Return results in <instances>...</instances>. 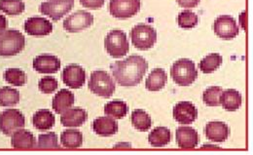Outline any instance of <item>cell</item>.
<instances>
[{"mask_svg":"<svg viewBox=\"0 0 253 155\" xmlns=\"http://www.w3.org/2000/svg\"><path fill=\"white\" fill-rule=\"evenodd\" d=\"M147 68L148 62L138 55H131L125 60L117 61L110 65L113 77L123 87H133L139 84Z\"/></svg>","mask_w":253,"mask_h":155,"instance_id":"obj_1","label":"cell"},{"mask_svg":"<svg viewBox=\"0 0 253 155\" xmlns=\"http://www.w3.org/2000/svg\"><path fill=\"white\" fill-rule=\"evenodd\" d=\"M26 45V38L21 31L5 30L0 32V56L12 57L21 53Z\"/></svg>","mask_w":253,"mask_h":155,"instance_id":"obj_2","label":"cell"},{"mask_svg":"<svg viewBox=\"0 0 253 155\" xmlns=\"http://www.w3.org/2000/svg\"><path fill=\"white\" fill-rule=\"evenodd\" d=\"M170 75L177 85L189 86L197 79L198 70L193 61L189 59H180L173 62L170 68Z\"/></svg>","mask_w":253,"mask_h":155,"instance_id":"obj_3","label":"cell"},{"mask_svg":"<svg viewBox=\"0 0 253 155\" xmlns=\"http://www.w3.org/2000/svg\"><path fill=\"white\" fill-rule=\"evenodd\" d=\"M88 87L92 93L104 99L110 98L116 89L115 82L104 70H95L92 72Z\"/></svg>","mask_w":253,"mask_h":155,"instance_id":"obj_4","label":"cell"},{"mask_svg":"<svg viewBox=\"0 0 253 155\" xmlns=\"http://www.w3.org/2000/svg\"><path fill=\"white\" fill-rule=\"evenodd\" d=\"M132 45L139 50H148L154 46L157 40V32L149 25L138 24L130 31Z\"/></svg>","mask_w":253,"mask_h":155,"instance_id":"obj_5","label":"cell"},{"mask_svg":"<svg viewBox=\"0 0 253 155\" xmlns=\"http://www.w3.org/2000/svg\"><path fill=\"white\" fill-rule=\"evenodd\" d=\"M106 52L113 58H122L128 52L129 45L126 33L120 30L109 31L104 39Z\"/></svg>","mask_w":253,"mask_h":155,"instance_id":"obj_6","label":"cell"},{"mask_svg":"<svg viewBox=\"0 0 253 155\" xmlns=\"http://www.w3.org/2000/svg\"><path fill=\"white\" fill-rule=\"evenodd\" d=\"M24 114L18 109H6L0 113V131L5 136H11L17 130L25 127Z\"/></svg>","mask_w":253,"mask_h":155,"instance_id":"obj_7","label":"cell"},{"mask_svg":"<svg viewBox=\"0 0 253 155\" xmlns=\"http://www.w3.org/2000/svg\"><path fill=\"white\" fill-rule=\"evenodd\" d=\"M74 6V0H50L42 2L40 12L50 17L53 21L58 22L66 15Z\"/></svg>","mask_w":253,"mask_h":155,"instance_id":"obj_8","label":"cell"},{"mask_svg":"<svg viewBox=\"0 0 253 155\" xmlns=\"http://www.w3.org/2000/svg\"><path fill=\"white\" fill-rule=\"evenodd\" d=\"M140 5V0H110L108 8L114 18L127 19L137 14Z\"/></svg>","mask_w":253,"mask_h":155,"instance_id":"obj_9","label":"cell"},{"mask_svg":"<svg viewBox=\"0 0 253 155\" xmlns=\"http://www.w3.org/2000/svg\"><path fill=\"white\" fill-rule=\"evenodd\" d=\"M94 23V16L85 11L79 10L63 21V29L68 32L75 33L90 28Z\"/></svg>","mask_w":253,"mask_h":155,"instance_id":"obj_10","label":"cell"},{"mask_svg":"<svg viewBox=\"0 0 253 155\" xmlns=\"http://www.w3.org/2000/svg\"><path fill=\"white\" fill-rule=\"evenodd\" d=\"M62 79L69 88L80 89L86 82V71L81 65L71 63L63 68Z\"/></svg>","mask_w":253,"mask_h":155,"instance_id":"obj_11","label":"cell"},{"mask_svg":"<svg viewBox=\"0 0 253 155\" xmlns=\"http://www.w3.org/2000/svg\"><path fill=\"white\" fill-rule=\"evenodd\" d=\"M213 31L222 39H233L239 34V27L236 20L228 15L219 16L213 23Z\"/></svg>","mask_w":253,"mask_h":155,"instance_id":"obj_12","label":"cell"},{"mask_svg":"<svg viewBox=\"0 0 253 155\" xmlns=\"http://www.w3.org/2000/svg\"><path fill=\"white\" fill-rule=\"evenodd\" d=\"M198 117V109L190 102H180L173 107V118L179 124L189 125Z\"/></svg>","mask_w":253,"mask_h":155,"instance_id":"obj_13","label":"cell"},{"mask_svg":"<svg viewBox=\"0 0 253 155\" xmlns=\"http://www.w3.org/2000/svg\"><path fill=\"white\" fill-rule=\"evenodd\" d=\"M24 29L30 35L45 36L53 31V24L43 17H32L25 22Z\"/></svg>","mask_w":253,"mask_h":155,"instance_id":"obj_14","label":"cell"},{"mask_svg":"<svg viewBox=\"0 0 253 155\" xmlns=\"http://www.w3.org/2000/svg\"><path fill=\"white\" fill-rule=\"evenodd\" d=\"M32 65L39 73H56L61 68V60L57 56L43 54L34 58Z\"/></svg>","mask_w":253,"mask_h":155,"instance_id":"obj_15","label":"cell"},{"mask_svg":"<svg viewBox=\"0 0 253 155\" xmlns=\"http://www.w3.org/2000/svg\"><path fill=\"white\" fill-rule=\"evenodd\" d=\"M176 142L182 150H193L199 144V134L192 127L181 126L176 130Z\"/></svg>","mask_w":253,"mask_h":155,"instance_id":"obj_16","label":"cell"},{"mask_svg":"<svg viewBox=\"0 0 253 155\" xmlns=\"http://www.w3.org/2000/svg\"><path fill=\"white\" fill-rule=\"evenodd\" d=\"M11 145L16 150L31 151L36 148V140L29 130L21 128L12 134Z\"/></svg>","mask_w":253,"mask_h":155,"instance_id":"obj_17","label":"cell"},{"mask_svg":"<svg viewBox=\"0 0 253 155\" xmlns=\"http://www.w3.org/2000/svg\"><path fill=\"white\" fill-rule=\"evenodd\" d=\"M88 119V113L81 107H70L62 113L61 123L64 127H80Z\"/></svg>","mask_w":253,"mask_h":155,"instance_id":"obj_18","label":"cell"},{"mask_svg":"<svg viewBox=\"0 0 253 155\" xmlns=\"http://www.w3.org/2000/svg\"><path fill=\"white\" fill-rule=\"evenodd\" d=\"M206 137L215 143H223L226 141L230 134L228 125L220 121H212L208 123L205 128Z\"/></svg>","mask_w":253,"mask_h":155,"instance_id":"obj_19","label":"cell"},{"mask_svg":"<svg viewBox=\"0 0 253 155\" xmlns=\"http://www.w3.org/2000/svg\"><path fill=\"white\" fill-rule=\"evenodd\" d=\"M92 129L96 135L101 137L113 136L118 131V124L110 116L97 117L92 123Z\"/></svg>","mask_w":253,"mask_h":155,"instance_id":"obj_20","label":"cell"},{"mask_svg":"<svg viewBox=\"0 0 253 155\" xmlns=\"http://www.w3.org/2000/svg\"><path fill=\"white\" fill-rule=\"evenodd\" d=\"M75 103L74 94L67 89H62L55 95L52 107L57 114H62L66 109L70 108Z\"/></svg>","mask_w":253,"mask_h":155,"instance_id":"obj_21","label":"cell"},{"mask_svg":"<svg viewBox=\"0 0 253 155\" xmlns=\"http://www.w3.org/2000/svg\"><path fill=\"white\" fill-rule=\"evenodd\" d=\"M56 117L52 111L48 109H40L33 114L32 124L40 131H47L54 127Z\"/></svg>","mask_w":253,"mask_h":155,"instance_id":"obj_22","label":"cell"},{"mask_svg":"<svg viewBox=\"0 0 253 155\" xmlns=\"http://www.w3.org/2000/svg\"><path fill=\"white\" fill-rule=\"evenodd\" d=\"M243 103L242 95L237 90L227 89L223 91L220 97V104L228 111H236Z\"/></svg>","mask_w":253,"mask_h":155,"instance_id":"obj_23","label":"cell"},{"mask_svg":"<svg viewBox=\"0 0 253 155\" xmlns=\"http://www.w3.org/2000/svg\"><path fill=\"white\" fill-rule=\"evenodd\" d=\"M168 81V75L163 68H155L148 75L145 87L148 91L156 92L162 90Z\"/></svg>","mask_w":253,"mask_h":155,"instance_id":"obj_24","label":"cell"},{"mask_svg":"<svg viewBox=\"0 0 253 155\" xmlns=\"http://www.w3.org/2000/svg\"><path fill=\"white\" fill-rule=\"evenodd\" d=\"M61 143L63 148L69 150H75L83 145V135L80 131L75 129L65 130L62 133Z\"/></svg>","mask_w":253,"mask_h":155,"instance_id":"obj_25","label":"cell"},{"mask_svg":"<svg viewBox=\"0 0 253 155\" xmlns=\"http://www.w3.org/2000/svg\"><path fill=\"white\" fill-rule=\"evenodd\" d=\"M148 141L154 148L165 147L171 141V132L167 127H157L149 134Z\"/></svg>","mask_w":253,"mask_h":155,"instance_id":"obj_26","label":"cell"},{"mask_svg":"<svg viewBox=\"0 0 253 155\" xmlns=\"http://www.w3.org/2000/svg\"><path fill=\"white\" fill-rule=\"evenodd\" d=\"M128 107L126 103L121 100H114L104 105V113L115 119H122L127 114Z\"/></svg>","mask_w":253,"mask_h":155,"instance_id":"obj_27","label":"cell"},{"mask_svg":"<svg viewBox=\"0 0 253 155\" xmlns=\"http://www.w3.org/2000/svg\"><path fill=\"white\" fill-rule=\"evenodd\" d=\"M131 123L133 127L140 131L146 132L152 126V120L150 115L142 109H135L131 113Z\"/></svg>","mask_w":253,"mask_h":155,"instance_id":"obj_28","label":"cell"},{"mask_svg":"<svg viewBox=\"0 0 253 155\" xmlns=\"http://www.w3.org/2000/svg\"><path fill=\"white\" fill-rule=\"evenodd\" d=\"M37 149L41 151H59L61 146L59 145L58 136L56 133L41 134L38 137Z\"/></svg>","mask_w":253,"mask_h":155,"instance_id":"obj_29","label":"cell"},{"mask_svg":"<svg viewBox=\"0 0 253 155\" xmlns=\"http://www.w3.org/2000/svg\"><path fill=\"white\" fill-rule=\"evenodd\" d=\"M4 80L13 86H24L28 77L24 70L20 68H8L3 74Z\"/></svg>","mask_w":253,"mask_h":155,"instance_id":"obj_30","label":"cell"},{"mask_svg":"<svg viewBox=\"0 0 253 155\" xmlns=\"http://www.w3.org/2000/svg\"><path fill=\"white\" fill-rule=\"evenodd\" d=\"M23 0H0V11L9 16H18L25 11Z\"/></svg>","mask_w":253,"mask_h":155,"instance_id":"obj_31","label":"cell"},{"mask_svg":"<svg viewBox=\"0 0 253 155\" xmlns=\"http://www.w3.org/2000/svg\"><path fill=\"white\" fill-rule=\"evenodd\" d=\"M20 102V92L15 88L3 87L0 89V106H14Z\"/></svg>","mask_w":253,"mask_h":155,"instance_id":"obj_32","label":"cell"},{"mask_svg":"<svg viewBox=\"0 0 253 155\" xmlns=\"http://www.w3.org/2000/svg\"><path fill=\"white\" fill-rule=\"evenodd\" d=\"M222 62H223V59L221 55L217 53H212L206 56L200 62L199 67L204 73H211L221 65Z\"/></svg>","mask_w":253,"mask_h":155,"instance_id":"obj_33","label":"cell"},{"mask_svg":"<svg viewBox=\"0 0 253 155\" xmlns=\"http://www.w3.org/2000/svg\"><path fill=\"white\" fill-rule=\"evenodd\" d=\"M223 92L221 87L212 86L208 88L203 94V101L208 106L220 105V97Z\"/></svg>","mask_w":253,"mask_h":155,"instance_id":"obj_34","label":"cell"},{"mask_svg":"<svg viewBox=\"0 0 253 155\" xmlns=\"http://www.w3.org/2000/svg\"><path fill=\"white\" fill-rule=\"evenodd\" d=\"M199 18L196 13L191 10H184L177 17L178 26L182 29H193L198 25Z\"/></svg>","mask_w":253,"mask_h":155,"instance_id":"obj_35","label":"cell"},{"mask_svg":"<svg viewBox=\"0 0 253 155\" xmlns=\"http://www.w3.org/2000/svg\"><path fill=\"white\" fill-rule=\"evenodd\" d=\"M59 87L58 80L52 76H45L39 80L38 88L44 94H52Z\"/></svg>","mask_w":253,"mask_h":155,"instance_id":"obj_36","label":"cell"},{"mask_svg":"<svg viewBox=\"0 0 253 155\" xmlns=\"http://www.w3.org/2000/svg\"><path fill=\"white\" fill-rule=\"evenodd\" d=\"M105 0H80V3L89 9H99L103 6Z\"/></svg>","mask_w":253,"mask_h":155,"instance_id":"obj_37","label":"cell"},{"mask_svg":"<svg viewBox=\"0 0 253 155\" xmlns=\"http://www.w3.org/2000/svg\"><path fill=\"white\" fill-rule=\"evenodd\" d=\"M201 0H176L179 6L183 8H194L196 7Z\"/></svg>","mask_w":253,"mask_h":155,"instance_id":"obj_38","label":"cell"},{"mask_svg":"<svg viewBox=\"0 0 253 155\" xmlns=\"http://www.w3.org/2000/svg\"><path fill=\"white\" fill-rule=\"evenodd\" d=\"M8 23H7V19L0 14V32L1 31H5L7 29Z\"/></svg>","mask_w":253,"mask_h":155,"instance_id":"obj_39","label":"cell"},{"mask_svg":"<svg viewBox=\"0 0 253 155\" xmlns=\"http://www.w3.org/2000/svg\"><path fill=\"white\" fill-rule=\"evenodd\" d=\"M240 22H241V26H243V28L246 30V24H247V13L244 12L240 15Z\"/></svg>","mask_w":253,"mask_h":155,"instance_id":"obj_40","label":"cell"},{"mask_svg":"<svg viewBox=\"0 0 253 155\" xmlns=\"http://www.w3.org/2000/svg\"><path fill=\"white\" fill-rule=\"evenodd\" d=\"M201 150H221L219 147L212 146V145H205L202 147Z\"/></svg>","mask_w":253,"mask_h":155,"instance_id":"obj_41","label":"cell"},{"mask_svg":"<svg viewBox=\"0 0 253 155\" xmlns=\"http://www.w3.org/2000/svg\"><path fill=\"white\" fill-rule=\"evenodd\" d=\"M126 147L130 148V145H129V144H120V145H116V146L114 147V149H115V150H123V149L126 148Z\"/></svg>","mask_w":253,"mask_h":155,"instance_id":"obj_42","label":"cell"}]
</instances>
